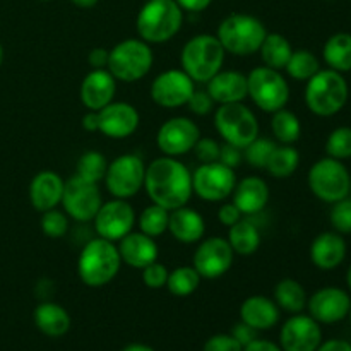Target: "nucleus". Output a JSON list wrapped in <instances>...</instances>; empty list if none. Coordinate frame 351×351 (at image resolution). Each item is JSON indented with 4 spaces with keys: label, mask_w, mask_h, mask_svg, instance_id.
I'll return each mask as SVG.
<instances>
[{
    "label": "nucleus",
    "mask_w": 351,
    "mask_h": 351,
    "mask_svg": "<svg viewBox=\"0 0 351 351\" xmlns=\"http://www.w3.org/2000/svg\"><path fill=\"white\" fill-rule=\"evenodd\" d=\"M321 343V326L311 315L293 314L280 331V346L283 351H315Z\"/></svg>",
    "instance_id": "18"
},
{
    "label": "nucleus",
    "mask_w": 351,
    "mask_h": 351,
    "mask_svg": "<svg viewBox=\"0 0 351 351\" xmlns=\"http://www.w3.org/2000/svg\"><path fill=\"white\" fill-rule=\"evenodd\" d=\"M235 252L230 247L228 240L221 237H213L199 243L194 252V269L206 280H216L230 271Z\"/></svg>",
    "instance_id": "17"
},
{
    "label": "nucleus",
    "mask_w": 351,
    "mask_h": 351,
    "mask_svg": "<svg viewBox=\"0 0 351 351\" xmlns=\"http://www.w3.org/2000/svg\"><path fill=\"white\" fill-rule=\"evenodd\" d=\"M93 221L98 237L110 242H119L134 230L136 211L127 199H113L101 204Z\"/></svg>",
    "instance_id": "15"
},
{
    "label": "nucleus",
    "mask_w": 351,
    "mask_h": 351,
    "mask_svg": "<svg viewBox=\"0 0 351 351\" xmlns=\"http://www.w3.org/2000/svg\"><path fill=\"white\" fill-rule=\"evenodd\" d=\"M168 232L180 243H195L201 242L204 237L206 223L195 209L182 206V208L170 211Z\"/></svg>",
    "instance_id": "28"
},
{
    "label": "nucleus",
    "mask_w": 351,
    "mask_h": 351,
    "mask_svg": "<svg viewBox=\"0 0 351 351\" xmlns=\"http://www.w3.org/2000/svg\"><path fill=\"white\" fill-rule=\"evenodd\" d=\"M189 110L195 115H208L215 108V99L209 96L208 91H201V89H195L192 93L191 99H189Z\"/></svg>",
    "instance_id": "47"
},
{
    "label": "nucleus",
    "mask_w": 351,
    "mask_h": 351,
    "mask_svg": "<svg viewBox=\"0 0 351 351\" xmlns=\"http://www.w3.org/2000/svg\"><path fill=\"white\" fill-rule=\"evenodd\" d=\"M122 351H154V350L151 348V346L143 345V343H130V345H127Z\"/></svg>",
    "instance_id": "56"
},
{
    "label": "nucleus",
    "mask_w": 351,
    "mask_h": 351,
    "mask_svg": "<svg viewBox=\"0 0 351 351\" xmlns=\"http://www.w3.org/2000/svg\"><path fill=\"white\" fill-rule=\"evenodd\" d=\"M195 91V82L182 69H170L151 82V99L167 110L185 106Z\"/></svg>",
    "instance_id": "14"
},
{
    "label": "nucleus",
    "mask_w": 351,
    "mask_h": 351,
    "mask_svg": "<svg viewBox=\"0 0 351 351\" xmlns=\"http://www.w3.org/2000/svg\"><path fill=\"white\" fill-rule=\"evenodd\" d=\"M329 221L332 228L341 235L351 233V197H345L332 204Z\"/></svg>",
    "instance_id": "43"
},
{
    "label": "nucleus",
    "mask_w": 351,
    "mask_h": 351,
    "mask_svg": "<svg viewBox=\"0 0 351 351\" xmlns=\"http://www.w3.org/2000/svg\"><path fill=\"white\" fill-rule=\"evenodd\" d=\"M247 89L257 108L267 113L285 108L290 99V88H288L287 79L281 75L280 71H274L266 65L250 71V74L247 75Z\"/></svg>",
    "instance_id": "10"
},
{
    "label": "nucleus",
    "mask_w": 351,
    "mask_h": 351,
    "mask_svg": "<svg viewBox=\"0 0 351 351\" xmlns=\"http://www.w3.org/2000/svg\"><path fill=\"white\" fill-rule=\"evenodd\" d=\"M269 202V187L261 177H245L235 185L233 204L242 211V215H259Z\"/></svg>",
    "instance_id": "26"
},
{
    "label": "nucleus",
    "mask_w": 351,
    "mask_h": 351,
    "mask_svg": "<svg viewBox=\"0 0 351 351\" xmlns=\"http://www.w3.org/2000/svg\"><path fill=\"white\" fill-rule=\"evenodd\" d=\"M62 206L65 215L79 223H89L95 219L96 213L103 204L101 192L98 184L81 178L79 175L69 178L65 182L64 195H62Z\"/></svg>",
    "instance_id": "12"
},
{
    "label": "nucleus",
    "mask_w": 351,
    "mask_h": 351,
    "mask_svg": "<svg viewBox=\"0 0 351 351\" xmlns=\"http://www.w3.org/2000/svg\"><path fill=\"white\" fill-rule=\"evenodd\" d=\"M232 336L240 343V345L247 346L249 343H252L254 339H257V329L250 328L249 324H245L243 321H240L239 324H235V328H233Z\"/></svg>",
    "instance_id": "50"
},
{
    "label": "nucleus",
    "mask_w": 351,
    "mask_h": 351,
    "mask_svg": "<svg viewBox=\"0 0 351 351\" xmlns=\"http://www.w3.org/2000/svg\"><path fill=\"white\" fill-rule=\"evenodd\" d=\"M351 298L345 290L336 287L321 288L307 300L311 317L319 324H335L350 314Z\"/></svg>",
    "instance_id": "20"
},
{
    "label": "nucleus",
    "mask_w": 351,
    "mask_h": 351,
    "mask_svg": "<svg viewBox=\"0 0 351 351\" xmlns=\"http://www.w3.org/2000/svg\"><path fill=\"white\" fill-rule=\"evenodd\" d=\"M350 197H351V184H350Z\"/></svg>",
    "instance_id": "60"
},
{
    "label": "nucleus",
    "mask_w": 351,
    "mask_h": 351,
    "mask_svg": "<svg viewBox=\"0 0 351 351\" xmlns=\"http://www.w3.org/2000/svg\"><path fill=\"white\" fill-rule=\"evenodd\" d=\"M141 271H143V283L146 285L147 288H151V290H160V288L167 287L168 273H170V271L167 269V266L158 263V261Z\"/></svg>",
    "instance_id": "44"
},
{
    "label": "nucleus",
    "mask_w": 351,
    "mask_h": 351,
    "mask_svg": "<svg viewBox=\"0 0 351 351\" xmlns=\"http://www.w3.org/2000/svg\"><path fill=\"white\" fill-rule=\"evenodd\" d=\"M41 2H48V0H41Z\"/></svg>",
    "instance_id": "62"
},
{
    "label": "nucleus",
    "mask_w": 351,
    "mask_h": 351,
    "mask_svg": "<svg viewBox=\"0 0 351 351\" xmlns=\"http://www.w3.org/2000/svg\"><path fill=\"white\" fill-rule=\"evenodd\" d=\"M225 48L215 34H195L182 48V71L194 82H208L225 62Z\"/></svg>",
    "instance_id": "4"
},
{
    "label": "nucleus",
    "mask_w": 351,
    "mask_h": 351,
    "mask_svg": "<svg viewBox=\"0 0 351 351\" xmlns=\"http://www.w3.org/2000/svg\"><path fill=\"white\" fill-rule=\"evenodd\" d=\"M65 182L57 171L43 170L33 177L29 184V201L36 211L55 209L62 202Z\"/></svg>",
    "instance_id": "23"
},
{
    "label": "nucleus",
    "mask_w": 351,
    "mask_h": 351,
    "mask_svg": "<svg viewBox=\"0 0 351 351\" xmlns=\"http://www.w3.org/2000/svg\"><path fill=\"white\" fill-rule=\"evenodd\" d=\"M242 218H243L242 211H240V209L237 208L233 202H225V204H223L218 211L219 223L225 226H228V228L230 226L235 225V223H239Z\"/></svg>",
    "instance_id": "49"
},
{
    "label": "nucleus",
    "mask_w": 351,
    "mask_h": 351,
    "mask_svg": "<svg viewBox=\"0 0 351 351\" xmlns=\"http://www.w3.org/2000/svg\"><path fill=\"white\" fill-rule=\"evenodd\" d=\"M267 29L263 21L250 14H230L218 27V40L226 53L249 57L259 51Z\"/></svg>",
    "instance_id": "5"
},
{
    "label": "nucleus",
    "mask_w": 351,
    "mask_h": 351,
    "mask_svg": "<svg viewBox=\"0 0 351 351\" xmlns=\"http://www.w3.org/2000/svg\"><path fill=\"white\" fill-rule=\"evenodd\" d=\"M278 144L274 141L266 139V137H257L247 147H243V158L247 163L252 168H259V170H266L267 161H269L271 154H273L274 147Z\"/></svg>",
    "instance_id": "40"
},
{
    "label": "nucleus",
    "mask_w": 351,
    "mask_h": 351,
    "mask_svg": "<svg viewBox=\"0 0 351 351\" xmlns=\"http://www.w3.org/2000/svg\"><path fill=\"white\" fill-rule=\"evenodd\" d=\"M237 177L233 168L215 161L202 163L192 175V191L208 202H219L233 194Z\"/></svg>",
    "instance_id": "13"
},
{
    "label": "nucleus",
    "mask_w": 351,
    "mask_h": 351,
    "mask_svg": "<svg viewBox=\"0 0 351 351\" xmlns=\"http://www.w3.org/2000/svg\"><path fill=\"white\" fill-rule=\"evenodd\" d=\"M300 165V153L291 144H281L274 147L266 170L274 178H288L297 171Z\"/></svg>",
    "instance_id": "34"
},
{
    "label": "nucleus",
    "mask_w": 351,
    "mask_h": 351,
    "mask_svg": "<svg viewBox=\"0 0 351 351\" xmlns=\"http://www.w3.org/2000/svg\"><path fill=\"white\" fill-rule=\"evenodd\" d=\"M202 351H243V346L232 335H215L204 343Z\"/></svg>",
    "instance_id": "46"
},
{
    "label": "nucleus",
    "mask_w": 351,
    "mask_h": 351,
    "mask_svg": "<svg viewBox=\"0 0 351 351\" xmlns=\"http://www.w3.org/2000/svg\"><path fill=\"white\" fill-rule=\"evenodd\" d=\"M184 10L175 0H149L136 19L137 34L146 43H167L180 31Z\"/></svg>",
    "instance_id": "3"
},
{
    "label": "nucleus",
    "mask_w": 351,
    "mask_h": 351,
    "mask_svg": "<svg viewBox=\"0 0 351 351\" xmlns=\"http://www.w3.org/2000/svg\"><path fill=\"white\" fill-rule=\"evenodd\" d=\"M326 153L335 160L351 158V127H338L329 134L326 141Z\"/></svg>",
    "instance_id": "41"
},
{
    "label": "nucleus",
    "mask_w": 351,
    "mask_h": 351,
    "mask_svg": "<svg viewBox=\"0 0 351 351\" xmlns=\"http://www.w3.org/2000/svg\"><path fill=\"white\" fill-rule=\"evenodd\" d=\"M315 351H351V345L343 339H331V341L321 343V346Z\"/></svg>",
    "instance_id": "54"
},
{
    "label": "nucleus",
    "mask_w": 351,
    "mask_h": 351,
    "mask_svg": "<svg viewBox=\"0 0 351 351\" xmlns=\"http://www.w3.org/2000/svg\"><path fill=\"white\" fill-rule=\"evenodd\" d=\"M259 51L266 67L274 69V71H283L290 60L291 53H293V48L283 34L267 33Z\"/></svg>",
    "instance_id": "31"
},
{
    "label": "nucleus",
    "mask_w": 351,
    "mask_h": 351,
    "mask_svg": "<svg viewBox=\"0 0 351 351\" xmlns=\"http://www.w3.org/2000/svg\"><path fill=\"white\" fill-rule=\"evenodd\" d=\"M154 62L149 43L141 38H129L110 50L108 69L113 77L120 82H136L146 77Z\"/></svg>",
    "instance_id": "7"
},
{
    "label": "nucleus",
    "mask_w": 351,
    "mask_h": 351,
    "mask_svg": "<svg viewBox=\"0 0 351 351\" xmlns=\"http://www.w3.org/2000/svg\"><path fill=\"white\" fill-rule=\"evenodd\" d=\"M117 91V79L108 69H93L81 82L79 96L89 112H98L113 101Z\"/></svg>",
    "instance_id": "21"
},
{
    "label": "nucleus",
    "mask_w": 351,
    "mask_h": 351,
    "mask_svg": "<svg viewBox=\"0 0 351 351\" xmlns=\"http://www.w3.org/2000/svg\"><path fill=\"white\" fill-rule=\"evenodd\" d=\"M120 264L122 259L115 242L98 237L82 247L77 261V274L86 287L101 288L119 274Z\"/></svg>",
    "instance_id": "2"
},
{
    "label": "nucleus",
    "mask_w": 351,
    "mask_h": 351,
    "mask_svg": "<svg viewBox=\"0 0 351 351\" xmlns=\"http://www.w3.org/2000/svg\"><path fill=\"white\" fill-rule=\"evenodd\" d=\"M215 127L225 143L233 144L240 149L259 137L257 117L243 103L219 105L215 113Z\"/></svg>",
    "instance_id": "8"
},
{
    "label": "nucleus",
    "mask_w": 351,
    "mask_h": 351,
    "mask_svg": "<svg viewBox=\"0 0 351 351\" xmlns=\"http://www.w3.org/2000/svg\"><path fill=\"white\" fill-rule=\"evenodd\" d=\"M82 129L88 132H98V113L88 112L82 117Z\"/></svg>",
    "instance_id": "55"
},
{
    "label": "nucleus",
    "mask_w": 351,
    "mask_h": 351,
    "mask_svg": "<svg viewBox=\"0 0 351 351\" xmlns=\"http://www.w3.org/2000/svg\"><path fill=\"white\" fill-rule=\"evenodd\" d=\"M271 130H273L274 137L281 144H293L300 139L302 125L300 120H298V117L293 112H290L287 108H281L273 113Z\"/></svg>",
    "instance_id": "35"
},
{
    "label": "nucleus",
    "mask_w": 351,
    "mask_h": 351,
    "mask_svg": "<svg viewBox=\"0 0 351 351\" xmlns=\"http://www.w3.org/2000/svg\"><path fill=\"white\" fill-rule=\"evenodd\" d=\"M348 101V82L341 72L332 69L319 71L307 81L305 103L317 117H332L345 108Z\"/></svg>",
    "instance_id": "6"
},
{
    "label": "nucleus",
    "mask_w": 351,
    "mask_h": 351,
    "mask_svg": "<svg viewBox=\"0 0 351 351\" xmlns=\"http://www.w3.org/2000/svg\"><path fill=\"white\" fill-rule=\"evenodd\" d=\"M106 168H108V161L99 151H88L77 160L75 175H79L84 180L98 184L105 178Z\"/></svg>",
    "instance_id": "39"
},
{
    "label": "nucleus",
    "mask_w": 351,
    "mask_h": 351,
    "mask_svg": "<svg viewBox=\"0 0 351 351\" xmlns=\"http://www.w3.org/2000/svg\"><path fill=\"white\" fill-rule=\"evenodd\" d=\"M243 351H283L281 346H278L276 343L267 341V339H254L252 343H249L247 346H243Z\"/></svg>",
    "instance_id": "53"
},
{
    "label": "nucleus",
    "mask_w": 351,
    "mask_h": 351,
    "mask_svg": "<svg viewBox=\"0 0 351 351\" xmlns=\"http://www.w3.org/2000/svg\"><path fill=\"white\" fill-rule=\"evenodd\" d=\"M96 113H98V132L110 139H127L136 132L141 122L136 106L125 101H112Z\"/></svg>",
    "instance_id": "19"
},
{
    "label": "nucleus",
    "mask_w": 351,
    "mask_h": 351,
    "mask_svg": "<svg viewBox=\"0 0 351 351\" xmlns=\"http://www.w3.org/2000/svg\"><path fill=\"white\" fill-rule=\"evenodd\" d=\"M348 315H350V317H351V307H350V314H348Z\"/></svg>",
    "instance_id": "61"
},
{
    "label": "nucleus",
    "mask_w": 351,
    "mask_h": 351,
    "mask_svg": "<svg viewBox=\"0 0 351 351\" xmlns=\"http://www.w3.org/2000/svg\"><path fill=\"white\" fill-rule=\"evenodd\" d=\"M219 147H221V144L216 143L211 137H199L192 151L201 163H215L219 160Z\"/></svg>",
    "instance_id": "45"
},
{
    "label": "nucleus",
    "mask_w": 351,
    "mask_h": 351,
    "mask_svg": "<svg viewBox=\"0 0 351 351\" xmlns=\"http://www.w3.org/2000/svg\"><path fill=\"white\" fill-rule=\"evenodd\" d=\"M346 257V242L338 232H324L311 245V261L322 271L336 269Z\"/></svg>",
    "instance_id": "25"
},
{
    "label": "nucleus",
    "mask_w": 351,
    "mask_h": 351,
    "mask_svg": "<svg viewBox=\"0 0 351 351\" xmlns=\"http://www.w3.org/2000/svg\"><path fill=\"white\" fill-rule=\"evenodd\" d=\"M201 285V274L194 266H178L168 273L167 288L175 297H189L194 293Z\"/></svg>",
    "instance_id": "36"
},
{
    "label": "nucleus",
    "mask_w": 351,
    "mask_h": 351,
    "mask_svg": "<svg viewBox=\"0 0 351 351\" xmlns=\"http://www.w3.org/2000/svg\"><path fill=\"white\" fill-rule=\"evenodd\" d=\"M168 219H170V211L153 202L141 213L139 228L143 233L156 239L168 232Z\"/></svg>",
    "instance_id": "38"
},
{
    "label": "nucleus",
    "mask_w": 351,
    "mask_h": 351,
    "mask_svg": "<svg viewBox=\"0 0 351 351\" xmlns=\"http://www.w3.org/2000/svg\"><path fill=\"white\" fill-rule=\"evenodd\" d=\"M2 62H3V48L2 45H0V65H2Z\"/></svg>",
    "instance_id": "59"
},
{
    "label": "nucleus",
    "mask_w": 351,
    "mask_h": 351,
    "mask_svg": "<svg viewBox=\"0 0 351 351\" xmlns=\"http://www.w3.org/2000/svg\"><path fill=\"white\" fill-rule=\"evenodd\" d=\"M34 326L48 338H60L71 329V315L62 305L45 300L34 308Z\"/></svg>",
    "instance_id": "29"
},
{
    "label": "nucleus",
    "mask_w": 351,
    "mask_h": 351,
    "mask_svg": "<svg viewBox=\"0 0 351 351\" xmlns=\"http://www.w3.org/2000/svg\"><path fill=\"white\" fill-rule=\"evenodd\" d=\"M182 10H189V12H201V10L208 9L211 5L213 0H175Z\"/></svg>",
    "instance_id": "52"
},
{
    "label": "nucleus",
    "mask_w": 351,
    "mask_h": 351,
    "mask_svg": "<svg viewBox=\"0 0 351 351\" xmlns=\"http://www.w3.org/2000/svg\"><path fill=\"white\" fill-rule=\"evenodd\" d=\"M240 319L257 331H267L280 321V307L264 295H252L240 305Z\"/></svg>",
    "instance_id": "27"
},
{
    "label": "nucleus",
    "mask_w": 351,
    "mask_h": 351,
    "mask_svg": "<svg viewBox=\"0 0 351 351\" xmlns=\"http://www.w3.org/2000/svg\"><path fill=\"white\" fill-rule=\"evenodd\" d=\"M228 243L233 252L239 256H252L261 247V232L250 218H242L239 223L230 226Z\"/></svg>",
    "instance_id": "30"
},
{
    "label": "nucleus",
    "mask_w": 351,
    "mask_h": 351,
    "mask_svg": "<svg viewBox=\"0 0 351 351\" xmlns=\"http://www.w3.org/2000/svg\"><path fill=\"white\" fill-rule=\"evenodd\" d=\"M242 158H243V149H240V147L233 146V144H221V147H219V163L226 165V167L233 168L235 170L237 167H239L240 163H242Z\"/></svg>",
    "instance_id": "48"
},
{
    "label": "nucleus",
    "mask_w": 351,
    "mask_h": 351,
    "mask_svg": "<svg viewBox=\"0 0 351 351\" xmlns=\"http://www.w3.org/2000/svg\"><path fill=\"white\" fill-rule=\"evenodd\" d=\"M144 189L154 204L173 211L187 206L192 195V175L182 161L161 156L146 167Z\"/></svg>",
    "instance_id": "1"
},
{
    "label": "nucleus",
    "mask_w": 351,
    "mask_h": 351,
    "mask_svg": "<svg viewBox=\"0 0 351 351\" xmlns=\"http://www.w3.org/2000/svg\"><path fill=\"white\" fill-rule=\"evenodd\" d=\"M308 189L317 199L324 202L341 201L350 195L351 175L348 168L335 158H322L308 170Z\"/></svg>",
    "instance_id": "9"
},
{
    "label": "nucleus",
    "mask_w": 351,
    "mask_h": 351,
    "mask_svg": "<svg viewBox=\"0 0 351 351\" xmlns=\"http://www.w3.org/2000/svg\"><path fill=\"white\" fill-rule=\"evenodd\" d=\"M322 57L329 69L336 72H350L351 71V34L350 33H336L326 41L322 48Z\"/></svg>",
    "instance_id": "32"
},
{
    "label": "nucleus",
    "mask_w": 351,
    "mask_h": 351,
    "mask_svg": "<svg viewBox=\"0 0 351 351\" xmlns=\"http://www.w3.org/2000/svg\"><path fill=\"white\" fill-rule=\"evenodd\" d=\"M206 84H208L206 91L215 99V103H219V105L242 103L249 96L247 75L239 71H219Z\"/></svg>",
    "instance_id": "24"
},
{
    "label": "nucleus",
    "mask_w": 351,
    "mask_h": 351,
    "mask_svg": "<svg viewBox=\"0 0 351 351\" xmlns=\"http://www.w3.org/2000/svg\"><path fill=\"white\" fill-rule=\"evenodd\" d=\"M40 225L47 237H50V239H62L69 230V219L62 211L50 209V211L43 213Z\"/></svg>",
    "instance_id": "42"
},
{
    "label": "nucleus",
    "mask_w": 351,
    "mask_h": 351,
    "mask_svg": "<svg viewBox=\"0 0 351 351\" xmlns=\"http://www.w3.org/2000/svg\"><path fill=\"white\" fill-rule=\"evenodd\" d=\"M346 283H348V287H350V290H351V266H350L348 273H346Z\"/></svg>",
    "instance_id": "58"
},
{
    "label": "nucleus",
    "mask_w": 351,
    "mask_h": 351,
    "mask_svg": "<svg viewBox=\"0 0 351 351\" xmlns=\"http://www.w3.org/2000/svg\"><path fill=\"white\" fill-rule=\"evenodd\" d=\"M201 137L197 123L187 117H173L160 127L156 134L158 149L165 156L177 158L194 149Z\"/></svg>",
    "instance_id": "16"
},
{
    "label": "nucleus",
    "mask_w": 351,
    "mask_h": 351,
    "mask_svg": "<svg viewBox=\"0 0 351 351\" xmlns=\"http://www.w3.org/2000/svg\"><path fill=\"white\" fill-rule=\"evenodd\" d=\"M71 2L75 7H79V9H91V7H95L98 3V0H71Z\"/></svg>",
    "instance_id": "57"
},
{
    "label": "nucleus",
    "mask_w": 351,
    "mask_h": 351,
    "mask_svg": "<svg viewBox=\"0 0 351 351\" xmlns=\"http://www.w3.org/2000/svg\"><path fill=\"white\" fill-rule=\"evenodd\" d=\"M285 71L295 81H308L312 75H315L321 71V64H319L317 57L312 51L293 50Z\"/></svg>",
    "instance_id": "37"
},
{
    "label": "nucleus",
    "mask_w": 351,
    "mask_h": 351,
    "mask_svg": "<svg viewBox=\"0 0 351 351\" xmlns=\"http://www.w3.org/2000/svg\"><path fill=\"white\" fill-rule=\"evenodd\" d=\"M146 165L137 154H122L110 161L105 173V184L115 199L134 197L144 187Z\"/></svg>",
    "instance_id": "11"
},
{
    "label": "nucleus",
    "mask_w": 351,
    "mask_h": 351,
    "mask_svg": "<svg viewBox=\"0 0 351 351\" xmlns=\"http://www.w3.org/2000/svg\"><path fill=\"white\" fill-rule=\"evenodd\" d=\"M108 55L110 50H106V48H93L88 53V64L91 65L93 69H106V65H108Z\"/></svg>",
    "instance_id": "51"
},
{
    "label": "nucleus",
    "mask_w": 351,
    "mask_h": 351,
    "mask_svg": "<svg viewBox=\"0 0 351 351\" xmlns=\"http://www.w3.org/2000/svg\"><path fill=\"white\" fill-rule=\"evenodd\" d=\"M307 291L293 278H285L274 288V302L290 314H300L307 307Z\"/></svg>",
    "instance_id": "33"
},
{
    "label": "nucleus",
    "mask_w": 351,
    "mask_h": 351,
    "mask_svg": "<svg viewBox=\"0 0 351 351\" xmlns=\"http://www.w3.org/2000/svg\"><path fill=\"white\" fill-rule=\"evenodd\" d=\"M119 254L122 263L127 266L136 267V269H144L149 264L156 263L160 256L156 242L153 237L146 235L143 232H130L119 240Z\"/></svg>",
    "instance_id": "22"
}]
</instances>
